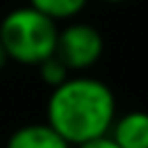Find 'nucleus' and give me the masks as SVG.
<instances>
[{"mask_svg": "<svg viewBox=\"0 0 148 148\" xmlns=\"http://www.w3.org/2000/svg\"><path fill=\"white\" fill-rule=\"evenodd\" d=\"M58 25L51 16L32 5L12 9L0 21V42L9 60L21 65H39L56 51Z\"/></svg>", "mask_w": 148, "mask_h": 148, "instance_id": "2", "label": "nucleus"}, {"mask_svg": "<svg viewBox=\"0 0 148 148\" xmlns=\"http://www.w3.org/2000/svg\"><path fill=\"white\" fill-rule=\"evenodd\" d=\"M102 2H111V5H118V2H125V0H102Z\"/></svg>", "mask_w": 148, "mask_h": 148, "instance_id": "10", "label": "nucleus"}, {"mask_svg": "<svg viewBox=\"0 0 148 148\" xmlns=\"http://www.w3.org/2000/svg\"><path fill=\"white\" fill-rule=\"evenodd\" d=\"M109 136L120 148H148V113L146 111H130L125 116H116Z\"/></svg>", "mask_w": 148, "mask_h": 148, "instance_id": "4", "label": "nucleus"}, {"mask_svg": "<svg viewBox=\"0 0 148 148\" xmlns=\"http://www.w3.org/2000/svg\"><path fill=\"white\" fill-rule=\"evenodd\" d=\"M37 67H39V72H42L44 83H49L51 88H56L58 83H62V81L69 76V67H67L56 53H51L49 58H44Z\"/></svg>", "mask_w": 148, "mask_h": 148, "instance_id": "7", "label": "nucleus"}, {"mask_svg": "<svg viewBox=\"0 0 148 148\" xmlns=\"http://www.w3.org/2000/svg\"><path fill=\"white\" fill-rule=\"evenodd\" d=\"M53 53L69 67V72H83L92 67L104 53L102 32L90 23H69L58 30Z\"/></svg>", "mask_w": 148, "mask_h": 148, "instance_id": "3", "label": "nucleus"}, {"mask_svg": "<svg viewBox=\"0 0 148 148\" xmlns=\"http://www.w3.org/2000/svg\"><path fill=\"white\" fill-rule=\"evenodd\" d=\"M7 148H72L49 123L23 125L7 139Z\"/></svg>", "mask_w": 148, "mask_h": 148, "instance_id": "5", "label": "nucleus"}, {"mask_svg": "<svg viewBox=\"0 0 148 148\" xmlns=\"http://www.w3.org/2000/svg\"><path fill=\"white\" fill-rule=\"evenodd\" d=\"M113 118V90L104 81L90 76H67L53 88L46 102V123L69 146L109 134Z\"/></svg>", "mask_w": 148, "mask_h": 148, "instance_id": "1", "label": "nucleus"}, {"mask_svg": "<svg viewBox=\"0 0 148 148\" xmlns=\"http://www.w3.org/2000/svg\"><path fill=\"white\" fill-rule=\"evenodd\" d=\"M9 58H7V53H5V46H2V42H0V69L5 67V62H7Z\"/></svg>", "mask_w": 148, "mask_h": 148, "instance_id": "9", "label": "nucleus"}, {"mask_svg": "<svg viewBox=\"0 0 148 148\" xmlns=\"http://www.w3.org/2000/svg\"><path fill=\"white\" fill-rule=\"evenodd\" d=\"M74 148H120L109 134H102V136H97V139H90V141H83V143H79V146H74Z\"/></svg>", "mask_w": 148, "mask_h": 148, "instance_id": "8", "label": "nucleus"}, {"mask_svg": "<svg viewBox=\"0 0 148 148\" xmlns=\"http://www.w3.org/2000/svg\"><path fill=\"white\" fill-rule=\"evenodd\" d=\"M88 0H28V5H32L35 9L44 12L46 16H51L53 21L58 18H72L76 16Z\"/></svg>", "mask_w": 148, "mask_h": 148, "instance_id": "6", "label": "nucleus"}]
</instances>
